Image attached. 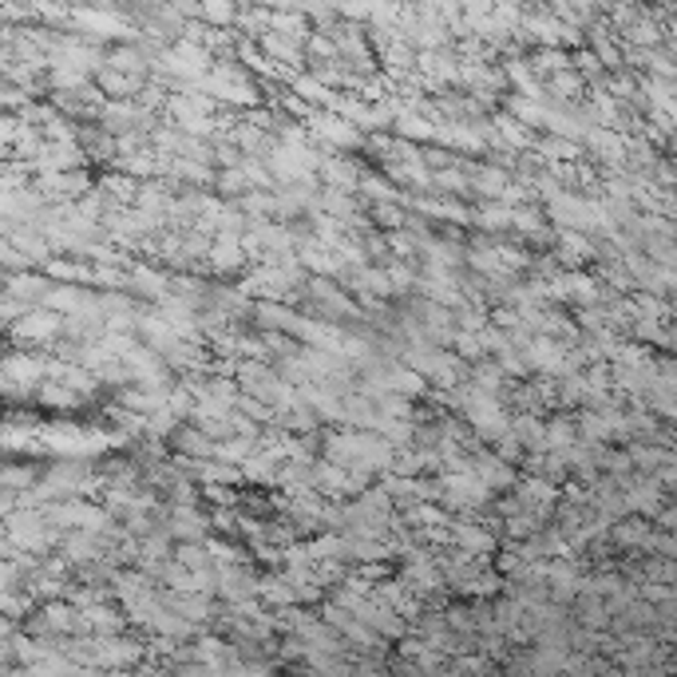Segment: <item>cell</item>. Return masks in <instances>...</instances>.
Here are the masks:
<instances>
[{"instance_id":"7a4b0ae2","label":"cell","mask_w":677,"mask_h":677,"mask_svg":"<svg viewBox=\"0 0 677 677\" xmlns=\"http://www.w3.org/2000/svg\"><path fill=\"white\" fill-rule=\"evenodd\" d=\"M171 108H175L179 115H186V103H183V99H175ZM202 127H207V123H202V120H190V127H186V132H202Z\"/></svg>"},{"instance_id":"3957f363","label":"cell","mask_w":677,"mask_h":677,"mask_svg":"<svg viewBox=\"0 0 677 677\" xmlns=\"http://www.w3.org/2000/svg\"><path fill=\"white\" fill-rule=\"evenodd\" d=\"M12 633H16V626H12V618H4V614H0V642H9Z\"/></svg>"},{"instance_id":"6da1fadb","label":"cell","mask_w":677,"mask_h":677,"mask_svg":"<svg viewBox=\"0 0 677 677\" xmlns=\"http://www.w3.org/2000/svg\"><path fill=\"white\" fill-rule=\"evenodd\" d=\"M12 333H16V337H28L33 345H40V341L60 333V313H52V309H45V313H24L12 321Z\"/></svg>"}]
</instances>
